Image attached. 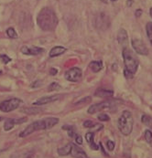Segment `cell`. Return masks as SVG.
I'll return each instance as SVG.
<instances>
[{
	"instance_id": "6da1fadb",
	"label": "cell",
	"mask_w": 152,
	"mask_h": 158,
	"mask_svg": "<svg viewBox=\"0 0 152 158\" xmlns=\"http://www.w3.org/2000/svg\"><path fill=\"white\" fill-rule=\"evenodd\" d=\"M37 23L44 31H52L58 25V18L52 9L45 7L39 13Z\"/></svg>"
},
{
	"instance_id": "7a4b0ae2",
	"label": "cell",
	"mask_w": 152,
	"mask_h": 158,
	"mask_svg": "<svg viewBox=\"0 0 152 158\" xmlns=\"http://www.w3.org/2000/svg\"><path fill=\"white\" fill-rule=\"evenodd\" d=\"M134 119L129 111H124L118 119V128L124 135H129L133 130Z\"/></svg>"
},
{
	"instance_id": "3957f363",
	"label": "cell",
	"mask_w": 152,
	"mask_h": 158,
	"mask_svg": "<svg viewBox=\"0 0 152 158\" xmlns=\"http://www.w3.org/2000/svg\"><path fill=\"white\" fill-rule=\"evenodd\" d=\"M123 59H124L126 69L129 70L133 74H135L138 67V60L136 57V55L129 48H125L123 49Z\"/></svg>"
},
{
	"instance_id": "277c9868",
	"label": "cell",
	"mask_w": 152,
	"mask_h": 158,
	"mask_svg": "<svg viewBox=\"0 0 152 158\" xmlns=\"http://www.w3.org/2000/svg\"><path fill=\"white\" fill-rule=\"evenodd\" d=\"M21 104V100L18 98H12L9 100H6L0 104V111L4 113H10L19 108Z\"/></svg>"
},
{
	"instance_id": "5b68a950",
	"label": "cell",
	"mask_w": 152,
	"mask_h": 158,
	"mask_svg": "<svg viewBox=\"0 0 152 158\" xmlns=\"http://www.w3.org/2000/svg\"><path fill=\"white\" fill-rule=\"evenodd\" d=\"M45 129H46V125H45L44 120L37 121V122H34L33 123L29 124L25 130H23L21 133L20 134V137H26V136L33 134V133L36 132V131L45 130Z\"/></svg>"
},
{
	"instance_id": "8992f818",
	"label": "cell",
	"mask_w": 152,
	"mask_h": 158,
	"mask_svg": "<svg viewBox=\"0 0 152 158\" xmlns=\"http://www.w3.org/2000/svg\"><path fill=\"white\" fill-rule=\"evenodd\" d=\"M83 77V71L78 67L70 69L65 72V79L72 82H78Z\"/></svg>"
},
{
	"instance_id": "52a82bcc",
	"label": "cell",
	"mask_w": 152,
	"mask_h": 158,
	"mask_svg": "<svg viewBox=\"0 0 152 158\" xmlns=\"http://www.w3.org/2000/svg\"><path fill=\"white\" fill-rule=\"evenodd\" d=\"M131 42H132V46H133L135 51L137 54H140V55H148L149 49H148L146 44L144 43V41H142V40H138V39H133Z\"/></svg>"
},
{
	"instance_id": "ba28073f",
	"label": "cell",
	"mask_w": 152,
	"mask_h": 158,
	"mask_svg": "<svg viewBox=\"0 0 152 158\" xmlns=\"http://www.w3.org/2000/svg\"><path fill=\"white\" fill-rule=\"evenodd\" d=\"M21 52L25 55H39L41 53H42L44 51V48H39V47H36V46H31V47H28V46H23L21 48Z\"/></svg>"
},
{
	"instance_id": "9c48e42d",
	"label": "cell",
	"mask_w": 152,
	"mask_h": 158,
	"mask_svg": "<svg viewBox=\"0 0 152 158\" xmlns=\"http://www.w3.org/2000/svg\"><path fill=\"white\" fill-rule=\"evenodd\" d=\"M109 106H110L109 102H99V103H96V104H93L88 108V113L89 114H93V113L100 112V111H102V110H104L106 108H108Z\"/></svg>"
},
{
	"instance_id": "30bf717a",
	"label": "cell",
	"mask_w": 152,
	"mask_h": 158,
	"mask_svg": "<svg viewBox=\"0 0 152 158\" xmlns=\"http://www.w3.org/2000/svg\"><path fill=\"white\" fill-rule=\"evenodd\" d=\"M71 155L73 157L76 158H89L87 154L79 146H77L74 143H72V151H71Z\"/></svg>"
},
{
	"instance_id": "8fae6325",
	"label": "cell",
	"mask_w": 152,
	"mask_h": 158,
	"mask_svg": "<svg viewBox=\"0 0 152 158\" xmlns=\"http://www.w3.org/2000/svg\"><path fill=\"white\" fill-rule=\"evenodd\" d=\"M60 98V95H55V96H45V97H41L40 99H38L36 102H34V105H44V104H48L50 102H55L57 101L58 99Z\"/></svg>"
},
{
	"instance_id": "7c38bea8",
	"label": "cell",
	"mask_w": 152,
	"mask_h": 158,
	"mask_svg": "<svg viewBox=\"0 0 152 158\" xmlns=\"http://www.w3.org/2000/svg\"><path fill=\"white\" fill-rule=\"evenodd\" d=\"M128 37L127 31L125 29L121 28L118 31V34H117V40H118V42L123 47L126 48V46L128 44Z\"/></svg>"
},
{
	"instance_id": "4fadbf2b",
	"label": "cell",
	"mask_w": 152,
	"mask_h": 158,
	"mask_svg": "<svg viewBox=\"0 0 152 158\" xmlns=\"http://www.w3.org/2000/svg\"><path fill=\"white\" fill-rule=\"evenodd\" d=\"M67 50V48L63 47V46H56L54 48H52L50 51V57L53 58V57H58L63 55L64 52Z\"/></svg>"
},
{
	"instance_id": "5bb4252c",
	"label": "cell",
	"mask_w": 152,
	"mask_h": 158,
	"mask_svg": "<svg viewBox=\"0 0 152 158\" xmlns=\"http://www.w3.org/2000/svg\"><path fill=\"white\" fill-rule=\"evenodd\" d=\"M93 137H94V134L93 132H88L85 135V140L87 141V143L89 144V146L93 149V150H98V145L94 143L93 141Z\"/></svg>"
},
{
	"instance_id": "9a60e30c",
	"label": "cell",
	"mask_w": 152,
	"mask_h": 158,
	"mask_svg": "<svg viewBox=\"0 0 152 158\" xmlns=\"http://www.w3.org/2000/svg\"><path fill=\"white\" fill-rule=\"evenodd\" d=\"M94 95L96 97L107 98V97H112L114 95V91L111 90H106V89H98L94 92Z\"/></svg>"
},
{
	"instance_id": "2e32d148",
	"label": "cell",
	"mask_w": 152,
	"mask_h": 158,
	"mask_svg": "<svg viewBox=\"0 0 152 158\" xmlns=\"http://www.w3.org/2000/svg\"><path fill=\"white\" fill-rule=\"evenodd\" d=\"M71 151H72V143H68V144L64 145L63 147H61L57 150L58 155L61 156H68L69 154H71Z\"/></svg>"
},
{
	"instance_id": "e0dca14e",
	"label": "cell",
	"mask_w": 152,
	"mask_h": 158,
	"mask_svg": "<svg viewBox=\"0 0 152 158\" xmlns=\"http://www.w3.org/2000/svg\"><path fill=\"white\" fill-rule=\"evenodd\" d=\"M44 122H45L46 129H50V128H52L54 125L58 124L59 119H58V118L50 117V118H46V119H44Z\"/></svg>"
},
{
	"instance_id": "ac0fdd59",
	"label": "cell",
	"mask_w": 152,
	"mask_h": 158,
	"mask_svg": "<svg viewBox=\"0 0 152 158\" xmlns=\"http://www.w3.org/2000/svg\"><path fill=\"white\" fill-rule=\"evenodd\" d=\"M89 67L93 72H98L103 68V64H102L101 61H92L89 64Z\"/></svg>"
},
{
	"instance_id": "d6986e66",
	"label": "cell",
	"mask_w": 152,
	"mask_h": 158,
	"mask_svg": "<svg viewBox=\"0 0 152 158\" xmlns=\"http://www.w3.org/2000/svg\"><path fill=\"white\" fill-rule=\"evenodd\" d=\"M141 122L144 125L148 126L150 129L152 130V117L150 115H147V114H144L142 115L141 117Z\"/></svg>"
},
{
	"instance_id": "ffe728a7",
	"label": "cell",
	"mask_w": 152,
	"mask_h": 158,
	"mask_svg": "<svg viewBox=\"0 0 152 158\" xmlns=\"http://www.w3.org/2000/svg\"><path fill=\"white\" fill-rule=\"evenodd\" d=\"M14 125H15V120L14 119H7L5 122L4 129H5V131H10L11 129H13Z\"/></svg>"
},
{
	"instance_id": "44dd1931",
	"label": "cell",
	"mask_w": 152,
	"mask_h": 158,
	"mask_svg": "<svg viewBox=\"0 0 152 158\" xmlns=\"http://www.w3.org/2000/svg\"><path fill=\"white\" fill-rule=\"evenodd\" d=\"M24 113H28V114H37V113H40L41 112V109L39 108H35V107H29V108H24L22 110Z\"/></svg>"
},
{
	"instance_id": "7402d4cb",
	"label": "cell",
	"mask_w": 152,
	"mask_h": 158,
	"mask_svg": "<svg viewBox=\"0 0 152 158\" xmlns=\"http://www.w3.org/2000/svg\"><path fill=\"white\" fill-rule=\"evenodd\" d=\"M7 35L10 38V39H18V33L15 31V29L13 27H9L7 29Z\"/></svg>"
},
{
	"instance_id": "603a6c76",
	"label": "cell",
	"mask_w": 152,
	"mask_h": 158,
	"mask_svg": "<svg viewBox=\"0 0 152 158\" xmlns=\"http://www.w3.org/2000/svg\"><path fill=\"white\" fill-rule=\"evenodd\" d=\"M63 130H66V131L68 132V135L70 136V137H74V138H75V136L77 135L75 134V132H74V130H73V128H72V126L64 125V126L63 127Z\"/></svg>"
},
{
	"instance_id": "cb8c5ba5",
	"label": "cell",
	"mask_w": 152,
	"mask_h": 158,
	"mask_svg": "<svg viewBox=\"0 0 152 158\" xmlns=\"http://www.w3.org/2000/svg\"><path fill=\"white\" fill-rule=\"evenodd\" d=\"M145 140L147 141V143L152 146V132L150 130H146L145 131Z\"/></svg>"
},
{
	"instance_id": "d4e9b609",
	"label": "cell",
	"mask_w": 152,
	"mask_h": 158,
	"mask_svg": "<svg viewBox=\"0 0 152 158\" xmlns=\"http://www.w3.org/2000/svg\"><path fill=\"white\" fill-rule=\"evenodd\" d=\"M146 29H147V35L150 39V41L152 45V22H149L147 24V27H146Z\"/></svg>"
},
{
	"instance_id": "484cf974",
	"label": "cell",
	"mask_w": 152,
	"mask_h": 158,
	"mask_svg": "<svg viewBox=\"0 0 152 158\" xmlns=\"http://www.w3.org/2000/svg\"><path fill=\"white\" fill-rule=\"evenodd\" d=\"M61 89V86L57 83V82H52L50 86H49V91H52V90H57Z\"/></svg>"
},
{
	"instance_id": "4316f807",
	"label": "cell",
	"mask_w": 152,
	"mask_h": 158,
	"mask_svg": "<svg viewBox=\"0 0 152 158\" xmlns=\"http://www.w3.org/2000/svg\"><path fill=\"white\" fill-rule=\"evenodd\" d=\"M98 120L101 121V122H107V121L110 120V117H109L107 114L103 113V114H99L98 115Z\"/></svg>"
},
{
	"instance_id": "83f0119b",
	"label": "cell",
	"mask_w": 152,
	"mask_h": 158,
	"mask_svg": "<svg viewBox=\"0 0 152 158\" xmlns=\"http://www.w3.org/2000/svg\"><path fill=\"white\" fill-rule=\"evenodd\" d=\"M91 101H92V98H91V97H89V96H87V97H85V98L81 99L80 101H78L75 104H80V103H88V102H91Z\"/></svg>"
},
{
	"instance_id": "f1b7e54d",
	"label": "cell",
	"mask_w": 152,
	"mask_h": 158,
	"mask_svg": "<svg viewBox=\"0 0 152 158\" xmlns=\"http://www.w3.org/2000/svg\"><path fill=\"white\" fill-rule=\"evenodd\" d=\"M106 145H107L108 150H110V151H113L115 149V143L113 141H110V140L107 141L106 142Z\"/></svg>"
},
{
	"instance_id": "f546056e",
	"label": "cell",
	"mask_w": 152,
	"mask_h": 158,
	"mask_svg": "<svg viewBox=\"0 0 152 158\" xmlns=\"http://www.w3.org/2000/svg\"><path fill=\"white\" fill-rule=\"evenodd\" d=\"M0 58L2 59V61H3L4 63H6V64H7V63H8L9 61H11V59H10V58H8L7 55H1V56H0Z\"/></svg>"
},
{
	"instance_id": "4dcf8cb0",
	"label": "cell",
	"mask_w": 152,
	"mask_h": 158,
	"mask_svg": "<svg viewBox=\"0 0 152 158\" xmlns=\"http://www.w3.org/2000/svg\"><path fill=\"white\" fill-rule=\"evenodd\" d=\"M124 74H125V77L128 78V79H132L134 77V74L132 72H130L129 70H128V69L124 70Z\"/></svg>"
},
{
	"instance_id": "1f68e13d",
	"label": "cell",
	"mask_w": 152,
	"mask_h": 158,
	"mask_svg": "<svg viewBox=\"0 0 152 158\" xmlns=\"http://www.w3.org/2000/svg\"><path fill=\"white\" fill-rule=\"evenodd\" d=\"M84 126L86 127V128H91V127H93V123L91 122V121H85L84 123Z\"/></svg>"
},
{
	"instance_id": "d6a6232c",
	"label": "cell",
	"mask_w": 152,
	"mask_h": 158,
	"mask_svg": "<svg viewBox=\"0 0 152 158\" xmlns=\"http://www.w3.org/2000/svg\"><path fill=\"white\" fill-rule=\"evenodd\" d=\"M75 141H76V143H77L78 144H82V143H83V138H82V136H75Z\"/></svg>"
},
{
	"instance_id": "836d02e7",
	"label": "cell",
	"mask_w": 152,
	"mask_h": 158,
	"mask_svg": "<svg viewBox=\"0 0 152 158\" xmlns=\"http://www.w3.org/2000/svg\"><path fill=\"white\" fill-rule=\"evenodd\" d=\"M58 73V69H50V75H51V76H55L56 74Z\"/></svg>"
},
{
	"instance_id": "e575fe53",
	"label": "cell",
	"mask_w": 152,
	"mask_h": 158,
	"mask_svg": "<svg viewBox=\"0 0 152 158\" xmlns=\"http://www.w3.org/2000/svg\"><path fill=\"white\" fill-rule=\"evenodd\" d=\"M27 122V118H20L18 120H15V123H23Z\"/></svg>"
},
{
	"instance_id": "d590c367",
	"label": "cell",
	"mask_w": 152,
	"mask_h": 158,
	"mask_svg": "<svg viewBox=\"0 0 152 158\" xmlns=\"http://www.w3.org/2000/svg\"><path fill=\"white\" fill-rule=\"evenodd\" d=\"M25 158H33V156L32 155H28V156H26Z\"/></svg>"
},
{
	"instance_id": "8d00e7d4",
	"label": "cell",
	"mask_w": 152,
	"mask_h": 158,
	"mask_svg": "<svg viewBox=\"0 0 152 158\" xmlns=\"http://www.w3.org/2000/svg\"><path fill=\"white\" fill-rule=\"evenodd\" d=\"M140 13H141V10H137V17H139Z\"/></svg>"
},
{
	"instance_id": "74e56055",
	"label": "cell",
	"mask_w": 152,
	"mask_h": 158,
	"mask_svg": "<svg viewBox=\"0 0 152 158\" xmlns=\"http://www.w3.org/2000/svg\"><path fill=\"white\" fill-rule=\"evenodd\" d=\"M101 1H102L103 3H106H106H108V0H101Z\"/></svg>"
},
{
	"instance_id": "f35d334b",
	"label": "cell",
	"mask_w": 152,
	"mask_h": 158,
	"mask_svg": "<svg viewBox=\"0 0 152 158\" xmlns=\"http://www.w3.org/2000/svg\"><path fill=\"white\" fill-rule=\"evenodd\" d=\"M150 16H151V18H152V7L150 8Z\"/></svg>"
},
{
	"instance_id": "ab89813d",
	"label": "cell",
	"mask_w": 152,
	"mask_h": 158,
	"mask_svg": "<svg viewBox=\"0 0 152 158\" xmlns=\"http://www.w3.org/2000/svg\"><path fill=\"white\" fill-rule=\"evenodd\" d=\"M2 120H3V118H2V117H0V122H1Z\"/></svg>"
},
{
	"instance_id": "60d3db41",
	"label": "cell",
	"mask_w": 152,
	"mask_h": 158,
	"mask_svg": "<svg viewBox=\"0 0 152 158\" xmlns=\"http://www.w3.org/2000/svg\"><path fill=\"white\" fill-rule=\"evenodd\" d=\"M112 1H117V0H112Z\"/></svg>"
}]
</instances>
